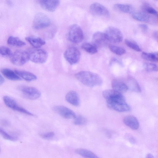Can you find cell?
Segmentation results:
<instances>
[{
	"mask_svg": "<svg viewBox=\"0 0 158 158\" xmlns=\"http://www.w3.org/2000/svg\"><path fill=\"white\" fill-rule=\"evenodd\" d=\"M75 77L83 85L89 87L100 86L103 83V80L100 76L91 72L81 71L76 73Z\"/></svg>",
	"mask_w": 158,
	"mask_h": 158,
	"instance_id": "6da1fadb",
	"label": "cell"
},
{
	"mask_svg": "<svg viewBox=\"0 0 158 158\" xmlns=\"http://www.w3.org/2000/svg\"><path fill=\"white\" fill-rule=\"evenodd\" d=\"M68 38L72 43H78L81 42L84 38L83 31L81 27L77 24H73L69 27Z\"/></svg>",
	"mask_w": 158,
	"mask_h": 158,
	"instance_id": "7a4b0ae2",
	"label": "cell"
},
{
	"mask_svg": "<svg viewBox=\"0 0 158 158\" xmlns=\"http://www.w3.org/2000/svg\"><path fill=\"white\" fill-rule=\"evenodd\" d=\"M28 53L29 60L35 63H44L46 62L48 57V52L42 49H33Z\"/></svg>",
	"mask_w": 158,
	"mask_h": 158,
	"instance_id": "3957f363",
	"label": "cell"
},
{
	"mask_svg": "<svg viewBox=\"0 0 158 158\" xmlns=\"http://www.w3.org/2000/svg\"><path fill=\"white\" fill-rule=\"evenodd\" d=\"M29 60V53L25 51H16L10 56V61L12 63L17 66L23 65Z\"/></svg>",
	"mask_w": 158,
	"mask_h": 158,
	"instance_id": "277c9868",
	"label": "cell"
},
{
	"mask_svg": "<svg viewBox=\"0 0 158 158\" xmlns=\"http://www.w3.org/2000/svg\"><path fill=\"white\" fill-rule=\"evenodd\" d=\"M51 23L49 18L45 14L39 12L35 16L33 22V27L34 29L39 30L49 26Z\"/></svg>",
	"mask_w": 158,
	"mask_h": 158,
	"instance_id": "5b68a950",
	"label": "cell"
},
{
	"mask_svg": "<svg viewBox=\"0 0 158 158\" xmlns=\"http://www.w3.org/2000/svg\"><path fill=\"white\" fill-rule=\"evenodd\" d=\"M64 57L66 60L71 65L78 63L81 56V53L77 48L71 47L67 48L64 53Z\"/></svg>",
	"mask_w": 158,
	"mask_h": 158,
	"instance_id": "8992f818",
	"label": "cell"
},
{
	"mask_svg": "<svg viewBox=\"0 0 158 158\" xmlns=\"http://www.w3.org/2000/svg\"><path fill=\"white\" fill-rule=\"evenodd\" d=\"M104 33L109 42L118 43L123 40V34L116 27H109L105 30Z\"/></svg>",
	"mask_w": 158,
	"mask_h": 158,
	"instance_id": "52a82bcc",
	"label": "cell"
},
{
	"mask_svg": "<svg viewBox=\"0 0 158 158\" xmlns=\"http://www.w3.org/2000/svg\"><path fill=\"white\" fill-rule=\"evenodd\" d=\"M19 90L26 98L30 100H36L41 96L40 92L36 88L31 86H20Z\"/></svg>",
	"mask_w": 158,
	"mask_h": 158,
	"instance_id": "ba28073f",
	"label": "cell"
},
{
	"mask_svg": "<svg viewBox=\"0 0 158 158\" xmlns=\"http://www.w3.org/2000/svg\"><path fill=\"white\" fill-rule=\"evenodd\" d=\"M102 95L106 102L126 101L125 97L122 93L113 89H108L103 91Z\"/></svg>",
	"mask_w": 158,
	"mask_h": 158,
	"instance_id": "9c48e42d",
	"label": "cell"
},
{
	"mask_svg": "<svg viewBox=\"0 0 158 158\" xmlns=\"http://www.w3.org/2000/svg\"><path fill=\"white\" fill-rule=\"evenodd\" d=\"M89 10L92 14L97 16H106L110 14L108 10L105 6L97 2L91 4Z\"/></svg>",
	"mask_w": 158,
	"mask_h": 158,
	"instance_id": "30bf717a",
	"label": "cell"
},
{
	"mask_svg": "<svg viewBox=\"0 0 158 158\" xmlns=\"http://www.w3.org/2000/svg\"><path fill=\"white\" fill-rule=\"evenodd\" d=\"M107 106L110 109L118 112L129 111L131 110L130 106L126 101L106 102Z\"/></svg>",
	"mask_w": 158,
	"mask_h": 158,
	"instance_id": "8fae6325",
	"label": "cell"
},
{
	"mask_svg": "<svg viewBox=\"0 0 158 158\" xmlns=\"http://www.w3.org/2000/svg\"><path fill=\"white\" fill-rule=\"evenodd\" d=\"M54 110L62 117L67 119H74L75 113L68 108L63 106H56L53 107Z\"/></svg>",
	"mask_w": 158,
	"mask_h": 158,
	"instance_id": "7c38bea8",
	"label": "cell"
},
{
	"mask_svg": "<svg viewBox=\"0 0 158 158\" xmlns=\"http://www.w3.org/2000/svg\"><path fill=\"white\" fill-rule=\"evenodd\" d=\"M92 42L93 44L98 48L105 46L109 41L104 33L98 31L93 34Z\"/></svg>",
	"mask_w": 158,
	"mask_h": 158,
	"instance_id": "4fadbf2b",
	"label": "cell"
},
{
	"mask_svg": "<svg viewBox=\"0 0 158 158\" xmlns=\"http://www.w3.org/2000/svg\"><path fill=\"white\" fill-rule=\"evenodd\" d=\"M39 3L43 9L48 11L53 12L55 10L59 5V0H40Z\"/></svg>",
	"mask_w": 158,
	"mask_h": 158,
	"instance_id": "5bb4252c",
	"label": "cell"
},
{
	"mask_svg": "<svg viewBox=\"0 0 158 158\" xmlns=\"http://www.w3.org/2000/svg\"><path fill=\"white\" fill-rule=\"evenodd\" d=\"M124 124L130 128L134 130L138 129L139 123L137 119L133 115L126 116L123 119Z\"/></svg>",
	"mask_w": 158,
	"mask_h": 158,
	"instance_id": "9a60e30c",
	"label": "cell"
},
{
	"mask_svg": "<svg viewBox=\"0 0 158 158\" xmlns=\"http://www.w3.org/2000/svg\"><path fill=\"white\" fill-rule=\"evenodd\" d=\"M66 101L75 106H78L80 103V99L77 93L75 91L71 90L68 92L65 96Z\"/></svg>",
	"mask_w": 158,
	"mask_h": 158,
	"instance_id": "2e32d148",
	"label": "cell"
},
{
	"mask_svg": "<svg viewBox=\"0 0 158 158\" xmlns=\"http://www.w3.org/2000/svg\"><path fill=\"white\" fill-rule=\"evenodd\" d=\"M113 89L121 93L126 92L128 89L127 85L122 81L115 79L112 82Z\"/></svg>",
	"mask_w": 158,
	"mask_h": 158,
	"instance_id": "e0dca14e",
	"label": "cell"
},
{
	"mask_svg": "<svg viewBox=\"0 0 158 158\" xmlns=\"http://www.w3.org/2000/svg\"><path fill=\"white\" fill-rule=\"evenodd\" d=\"M26 40L32 46L35 48H39L44 45L45 41L40 37H27L25 38Z\"/></svg>",
	"mask_w": 158,
	"mask_h": 158,
	"instance_id": "ac0fdd59",
	"label": "cell"
},
{
	"mask_svg": "<svg viewBox=\"0 0 158 158\" xmlns=\"http://www.w3.org/2000/svg\"><path fill=\"white\" fill-rule=\"evenodd\" d=\"M114 8L116 10L127 13H132L134 8L132 6L128 4L117 3L114 5Z\"/></svg>",
	"mask_w": 158,
	"mask_h": 158,
	"instance_id": "d6986e66",
	"label": "cell"
},
{
	"mask_svg": "<svg viewBox=\"0 0 158 158\" xmlns=\"http://www.w3.org/2000/svg\"><path fill=\"white\" fill-rule=\"evenodd\" d=\"M14 72L20 77L27 81H34L37 79V77L35 75L28 72L18 70H15Z\"/></svg>",
	"mask_w": 158,
	"mask_h": 158,
	"instance_id": "ffe728a7",
	"label": "cell"
},
{
	"mask_svg": "<svg viewBox=\"0 0 158 158\" xmlns=\"http://www.w3.org/2000/svg\"><path fill=\"white\" fill-rule=\"evenodd\" d=\"M1 72L7 79L13 81L20 80L22 79L15 72L10 69L4 68L2 69Z\"/></svg>",
	"mask_w": 158,
	"mask_h": 158,
	"instance_id": "44dd1931",
	"label": "cell"
},
{
	"mask_svg": "<svg viewBox=\"0 0 158 158\" xmlns=\"http://www.w3.org/2000/svg\"><path fill=\"white\" fill-rule=\"evenodd\" d=\"M75 152L85 158H99L94 153L87 149L78 148L75 150Z\"/></svg>",
	"mask_w": 158,
	"mask_h": 158,
	"instance_id": "7402d4cb",
	"label": "cell"
},
{
	"mask_svg": "<svg viewBox=\"0 0 158 158\" xmlns=\"http://www.w3.org/2000/svg\"><path fill=\"white\" fill-rule=\"evenodd\" d=\"M7 43L9 45L17 47H21L26 45V43L19 38L12 36L8 39Z\"/></svg>",
	"mask_w": 158,
	"mask_h": 158,
	"instance_id": "603a6c76",
	"label": "cell"
},
{
	"mask_svg": "<svg viewBox=\"0 0 158 158\" xmlns=\"http://www.w3.org/2000/svg\"><path fill=\"white\" fill-rule=\"evenodd\" d=\"M132 18L135 20L143 22H147L149 20L150 17L144 12H136L132 13Z\"/></svg>",
	"mask_w": 158,
	"mask_h": 158,
	"instance_id": "cb8c5ba5",
	"label": "cell"
},
{
	"mask_svg": "<svg viewBox=\"0 0 158 158\" xmlns=\"http://www.w3.org/2000/svg\"><path fill=\"white\" fill-rule=\"evenodd\" d=\"M128 89L135 92L140 93L141 92V89L136 81L133 77H130L128 80Z\"/></svg>",
	"mask_w": 158,
	"mask_h": 158,
	"instance_id": "d4e9b609",
	"label": "cell"
},
{
	"mask_svg": "<svg viewBox=\"0 0 158 158\" xmlns=\"http://www.w3.org/2000/svg\"><path fill=\"white\" fill-rule=\"evenodd\" d=\"M141 57L147 61L157 62L158 60V53H148L143 52L141 54Z\"/></svg>",
	"mask_w": 158,
	"mask_h": 158,
	"instance_id": "484cf974",
	"label": "cell"
},
{
	"mask_svg": "<svg viewBox=\"0 0 158 158\" xmlns=\"http://www.w3.org/2000/svg\"><path fill=\"white\" fill-rule=\"evenodd\" d=\"M82 49L90 54H94L98 52L97 48L93 44L89 43H83L81 45Z\"/></svg>",
	"mask_w": 158,
	"mask_h": 158,
	"instance_id": "4316f807",
	"label": "cell"
},
{
	"mask_svg": "<svg viewBox=\"0 0 158 158\" xmlns=\"http://www.w3.org/2000/svg\"><path fill=\"white\" fill-rule=\"evenodd\" d=\"M109 48L111 51L117 55L121 56L126 52L125 49L116 45L110 44L109 45Z\"/></svg>",
	"mask_w": 158,
	"mask_h": 158,
	"instance_id": "83f0119b",
	"label": "cell"
},
{
	"mask_svg": "<svg viewBox=\"0 0 158 158\" xmlns=\"http://www.w3.org/2000/svg\"><path fill=\"white\" fill-rule=\"evenodd\" d=\"M143 67L144 69L148 72H156L158 71V66L155 64L145 62L143 64Z\"/></svg>",
	"mask_w": 158,
	"mask_h": 158,
	"instance_id": "f1b7e54d",
	"label": "cell"
},
{
	"mask_svg": "<svg viewBox=\"0 0 158 158\" xmlns=\"http://www.w3.org/2000/svg\"><path fill=\"white\" fill-rule=\"evenodd\" d=\"M125 43L128 47L137 52H140L141 49L135 42L129 39H126L124 40Z\"/></svg>",
	"mask_w": 158,
	"mask_h": 158,
	"instance_id": "f546056e",
	"label": "cell"
},
{
	"mask_svg": "<svg viewBox=\"0 0 158 158\" xmlns=\"http://www.w3.org/2000/svg\"><path fill=\"white\" fill-rule=\"evenodd\" d=\"M3 100L6 105L12 109L17 103L14 100L8 96H4L3 97Z\"/></svg>",
	"mask_w": 158,
	"mask_h": 158,
	"instance_id": "4dcf8cb0",
	"label": "cell"
},
{
	"mask_svg": "<svg viewBox=\"0 0 158 158\" xmlns=\"http://www.w3.org/2000/svg\"><path fill=\"white\" fill-rule=\"evenodd\" d=\"M74 123L76 125H83L85 124L87 122L86 119L81 115L76 116L74 119Z\"/></svg>",
	"mask_w": 158,
	"mask_h": 158,
	"instance_id": "1f68e13d",
	"label": "cell"
},
{
	"mask_svg": "<svg viewBox=\"0 0 158 158\" xmlns=\"http://www.w3.org/2000/svg\"><path fill=\"white\" fill-rule=\"evenodd\" d=\"M12 54L10 49L5 46H0V55L3 56H11Z\"/></svg>",
	"mask_w": 158,
	"mask_h": 158,
	"instance_id": "d6a6232c",
	"label": "cell"
},
{
	"mask_svg": "<svg viewBox=\"0 0 158 158\" xmlns=\"http://www.w3.org/2000/svg\"><path fill=\"white\" fill-rule=\"evenodd\" d=\"M144 11L147 13L157 16V11L153 7L149 6H145L143 7Z\"/></svg>",
	"mask_w": 158,
	"mask_h": 158,
	"instance_id": "836d02e7",
	"label": "cell"
},
{
	"mask_svg": "<svg viewBox=\"0 0 158 158\" xmlns=\"http://www.w3.org/2000/svg\"><path fill=\"white\" fill-rule=\"evenodd\" d=\"M0 134L5 139L11 141L15 140L16 139V138L15 137L10 135L3 129L0 127Z\"/></svg>",
	"mask_w": 158,
	"mask_h": 158,
	"instance_id": "e575fe53",
	"label": "cell"
},
{
	"mask_svg": "<svg viewBox=\"0 0 158 158\" xmlns=\"http://www.w3.org/2000/svg\"><path fill=\"white\" fill-rule=\"evenodd\" d=\"M55 135L54 133L52 132H50L41 134L40 136L43 139H48L53 137Z\"/></svg>",
	"mask_w": 158,
	"mask_h": 158,
	"instance_id": "d590c367",
	"label": "cell"
},
{
	"mask_svg": "<svg viewBox=\"0 0 158 158\" xmlns=\"http://www.w3.org/2000/svg\"><path fill=\"white\" fill-rule=\"evenodd\" d=\"M126 138L131 143L133 144H134L135 143L136 140L132 136L127 135Z\"/></svg>",
	"mask_w": 158,
	"mask_h": 158,
	"instance_id": "8d00e7d4",
	"label": "cell"
},
{
	"mask_svg": "<svg viewBox=\"0 0 158 158\" xmlns=\"http://www.w3.org/2000/svg\"><path fill=\"white\" fill-rule=\"evenodd\" d=\"M139 27L144 31H147L148 28L147 25L143 24H140L139 25Z\"/></svg>",
	"mask_w": 158,
	"mask_h": 158,
	"instance_id": "74e56055",
	"label": "cell"
},
{
	"mask_svg": "<svg viewBox=\"0 0 158 158\" xmlns=\"http://www.w3.org/2000/svg\"><path fill=\"white\" fill-rule=\"evenodd\" d=\"M1 123L4 126H8L10 124V122L5 119L2 120Z\"/></svg>",
	"mask_w": 158,
	"mask_h": 158,
	"instance_id": "f35d334b",
	"label": "cell"
},
{
	"mask_svg": "<svg viewBox=\"0 0 158 158\" xmlns=\"http://www.w3.org/2000/svg\"><path fill=\"white\" fill-rule=\"evenodd\" d=\"M4 82V79L0 74V85L2 84Z\"/></svg>",
	"mask_w": 158,
	"mask_h": 158,
	"instance_id": "ab89813d",
	"label": "cell"
},
{
	"mask_svg": "<svg viewBox=\"0 0 158 158\" xmlns=\"http://www.w3.org/2000/svg\"><path fill=\"white\" fill-rule=\"evenodd\" d=\"M146 158H155V157L152 154L148 153L146 155Z\"/></svg>",
	"mask_w": 158,
	"mask_h": 158,
	"instance_id": "60d3db41",
	"label": "cell"
},
{
	"mask_svg": "<svg viewBox=\"0 0 158 158\" xmlns=\"http://www.w3.org/2000/svg\"><path fill=\"white\" fill-rule=\"evenodd\" d=\"M158 33L157 31H156L154 33V36L156 40H157Z\"/></svg>",
	"mask_w": 158,
	"mask_h": 158,
	"instance_id": "b9f144b4",
	"label": "cell"
}]
</instances>
